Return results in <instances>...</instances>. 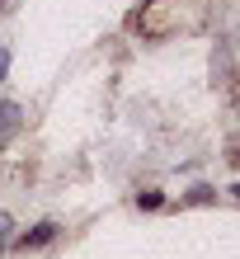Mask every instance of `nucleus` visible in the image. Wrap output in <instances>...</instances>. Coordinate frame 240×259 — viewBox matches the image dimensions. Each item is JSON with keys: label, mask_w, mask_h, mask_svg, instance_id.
Returning a JSON list of instances; mask_svg holds the SVG:
<instances>
[{"label": "nucleus", "mask_w": 240, "mask_h": 259, "mask_svg": "<svg viewBox=\"0 0 240 259\" xmlns=\"http://www.w3.org/2000/svg\"><path fill=\"white\" fill-rule=\"evenodd\" d=\"M19 127H24V109L5 99V104H0V151H5L14 137H19Z\"/></svg>", "instance_id": "nucleus-1"}, {"label": "nucleus", "mask_w": 240, "mask_h": 259, "mask_svg": "<svg viewBox=\"0 0 240 259\" xmlns=\"http://www.w3.org/2000/svg\"><path fill=\"white\" fill-rule=\"evenodd\" d=\"M47 240H57V222H38V226H28L24 236H14V245H19V250H38V245H47Z\"/></svg>", "instance_id": "nucleus-2"}, {"label": "nucleus", "mask_w": 240, "mask_h": 259, "mask_svg": "<svg viewBox=\"0 0 240 259\" xmlns=\"http://www.w3.org/2000/svg\"><path fill=\"white\" fill-rule=\"evenodd\" d=\"M10 231H14V217H10V212H0V254L14 245V236H10Z\"/></svg>", "instance_id": "nucleus-3"}, {"label": "nucleus", "mask_w": 240, "mask_h": 259, "mask_svg": "<svg viewBox=\"0 0 240 259\" xmlns=\"http://www.w3.org/2000/svg\"><path fill=\"white\" fill-rule=\"evenodd\" d=\"M5 75H10V52L0 48V80H5Z\"/></svg>", "instance_id": "nucleus-4"}, {"label": "nucleus", "mask_w": 240, "mask_h": 259, "mask_svg": "<svg viewBox=\"0 0 240 259\" xmlns=\"http://www.w3.org/2000/svg\"><path fill=\"white\" fill-rule=\"evenodd\" d=\"M231 193H235V198H240V184H231Z\"/></svg>", "instance_id": "nucleus-5"}, {"label": "nucleus", "mask_w": 240, "mask_h": 259, "mask_svg": "<svg viewBox=\"0 0 240 259\" xmlns=\"http://www.w3.org/2000/svg\"><path fill=\"white\" fill-rule=\"evenodd\" d=\"M231 160H240V156H231Z\"/></svg>", "instance_id": "nucleus-6"}]
</instances>
